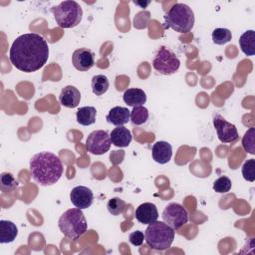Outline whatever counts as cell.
I'll return each instance as SVG.
<instances>
[{
  "label": "cell",
  "mask_w": 255,
  "mask_h": 255,
  "mask_svg": "<svg viewBox=\"0 0 255 255\" xmlns=\"http://www.w3.org/2000/svg\"><path fill=\"white\" fill-rule=\"evenodd\" d=\"M48 58V43L43 36L37 33H26L17 37L9 52L12 65L25 73L40 70L47 63Z\"/></svg>",
  "instance_id": "cell-1"
},
{
  "label": "cell",
  "mask_w": 255,
  "mask_h": 255,
  "mask_svg": "<svg viewBox=\"0 0 255 255\" xmlns=\"http://www.w3.org/2000/svg\"><path fill=\"white\" fill-rule=\"evenodd\" d=\"M32 178L41 186H51L63 174V163L58 155L50 151L34 154L29 162Z\"/></svg>",
  "instance_id": "cell-2"
},
{
  "label": "cell",
  "mask_w": 255,
  "mask_h": 255,
  "mask_svg": "<svg viewBox=\"0 0 255 255\" xmlns=\"http://www.w3.org/2000/svg\"><path fill=\"white\" fill-rule=\"evenodd\" d=\"M58 226L64 236L72 240L79 239L88 229L87 219L82 209L78 207L66 210L60 216Z\"/></svg>",
  "instance_id": "cell-3"
},
{
  "label": "cell",
  "mask_w": 255,
  "mask_h": 255,
  "mask_svg": "<svg viewBox=\"0 0 255 255\" xmlns=\"http://www.w3.org/2000/svg\"><path fill=\"white\" fill-rule=\"evenodd\" d=\"M174 230L163 221H154L145 229L144 240L147 245L158 251L168 249L174 239Z\"/></svg>",
  "instance_id": "cell-4"
},
{
  "label": "cell",
  "mask_w": 255,
  "mask_h": 255,
  "mask_svg": "<svg viewBox=\"0 0 255 255\" xmlns=\"http://www.w3.org/2000/svg\"><path fill=\"white\" fill-rule=\"evenodd\" d=\"M165 19V27L171 28L178 33L191 31L194 25V13L192 9L184 3H175L168 10Z\"/></svg>",
  "instance_id": "cell-5"
},
{
  "label": "cell",
  "mask_w": 255,
  "mask_h": 255,
  "mask_svg": "<svg viewBox=\"0 0 255 255\" xmlns=\"http://www.w3.org/2000/svg\"><path fill=\"white\" fill-rule=\"evenodd\" d=\"M55 21L59 27L68 29L80 24L83 18V10L76 1H63L51 9Z\"/></svg>",
  "instance_id": "cell-6"
},
{
  "label": "cell",
  "mask_w": 255,
  "mask_h": 255,
  "mask_svg": "<svg viewBox=\"0 0 255 255\" xmlns=\"http://www.w3.org/2000/svg\"><path fill=\"white\" fill-rule=\"evenodd\" d=\"M152 67L159 74L169 76L178 71L180 61L172 51L161 46L152 60Z\"/></svg>",
  "instance_id": "cell-7"
},
{
  "label": "cell",
  "mask_w": 255,
  "mask_h": 255,
  "mask_svg": "<svg viewBox=\"0 0 255 255\" xmlns=\"http://www.w3.org/2000/svg\"><path fill=\"white\" fill-rule=\"evenodd\" d=\"M162 221L169 225L173 230H177L188 221L187 210L177 202H170L165 206L161 214Z\"/></svg>",
  "instance_id": "cell-8"
},
{
  "label": "cell",
  "mask_w": 255,
  "mask_h": 255,
  "mask_svg": "<svg viewBox=\"0 0 255 255\" xmlns=\"http://www.w3.org/2000/svg\"><path fill=\"white\" fill-rule=\"evenodd\" d=\"M112 141L108 131L103 129H97L92 131L86 139L87 150L96 155H101L109 151Z\"/></svg>",
  "instance_id": "cell-9"
},
{
  "label": "cell",
  "mask_w": 255,
  "mask_h": 255,
  "mask_svg": "<svg viewBox=\"0 0 255 255\" xmlns=\"http://www.w3.org/2000/svg\"><path fill=\"white\" fill-rule=\"evenodd\" d=\"M213 126L215 128L218 139L223 143H232L239 138L236 127L227 122L222 116L216 114L213 117Z\"/></svg>",
  "instance_id": "cell-10"
},
{
  "label": "cell",
  "mask_w": 255,
  "mask_h": 255,
  "mask_svg": "<svg viewBox=\"0 0 255 255\" xmlns=\"http://www.w3.org/2000/svg\"><path fill=\"white\" fill-rule=\"evenodd\" d=\"M71 202L80 209H87L93 204L94 194L93 191L84 185H78L74 187L70 192Z\"/></svg>",
  "instance_id": "cell-11"
},
{
  "label": "cell",
  "mask_w": 255,
  "mask_h": 255,
  "mask_svg": "<svg viewBox=\"0 0 255 255\" xmlns=\"http://www.w3.org/2000/svg\"><path fill=\"white\" fill-rule=\"evenodd\" d=\"M72 63L78 71H88L95 64V55L88 48L77 49L72 55Z\"/></svg>",
  "instance_id": "cell-12"
},
{
  "label": "cell",
  "mask_w": 255,
  "mask_h": 255,
  "mask_svg": "<svg viewBox=\"0 0 255 255\" xmlns=\"http://www.w3.org/2000/svg\"><path fill=\"white\" fill-rule=\"evenodd\" d=\"M135 218L139 223L150 224L157 220L158 211L154 203L143 202L135 209Z\"/></svg>",
  "instance_id": "cell-13"
},
{
  "label": "cell",
  "mask_w": 255,
  "mask_h": 255,
  "mask_svg": "<svg viewBox=\"0 0 255 255\" xmlns=\"http://www.w3.org/2000/svg\"><path fill=\"white\" fill-rule=\"evenodd\" d=\"M152 158L159 164L167 163L172 156V146L164 140L156 141L151 148Z\"/></svg>",
  "instance_id": "cell-14"
},
{
  "label": "cell",
  "mask_w": 255,
  "mask_h": 255,
  "mask_svg": "<svg viewBox=\"0 0 255 255\" xmlns=\"http://www.w3.org/2000/svg\"><path fill=\"white\" fill-rule=\"evenodd\" d=\"M59 101L63 107L74 109L80 104L81 93L76 87L72 85L66 86L62 89L60 93Z\"/></svg>",
  "instance_id": "cell-15"
},
{
  "label": "cell",
  "mask_w": 255,
  "mask_h": 255,
  "mask_svg": "<svg viewBox=\"0 0 255 255\" xmlns=\"http://www.w3.org/2000/svg\"><path fill=\"white\" fill-rule=\"evenodd\" d=\"M106 120L109 124H112L116 127L124 126L130 121V111L125 107H114L110 110Z\"/></svg>",
  "instance_id": "cell-16"
},
{
  "label": "cell",
  "mask_w": 255,
  "mask_h": 255,
  "mask_svg": "<svg viewBox=\"0 0 255 255\" xmlns=\"http://www.w3.org/2000/svg\"><path fill=\"white\" fill-rule=\"evenodd\" d=\"M110 136H111L112 143L114 145L118 146V147L128 146L131 139H132V135H131L130 130L128 128L124 127V126L115 128L112 130Z\"/></svg>",
  "instance_id": "cell-17"
},
{
  "label": "cell",
  "mask_w": 255,
  "mask_h": 255,
  "mask_svg": "<svg viewBox=\"0 0 255 255\" xmlns=\"http://www.w3.org/2000/svg\"><path fill=\"white\" fill-rule=\"evenodd\" d=\"M124 102L130 107L143 106L146 102V95L143 90L138 88H130L125 91L123 95Z\"/></svg>",
  "instance_id": "cell-18"
},
{
  "label": "cell",
  "mask_w": 255,
  "mask_h": 255,
  "mask_svg": "<svg viewBox=\"0 0 255 255\" xmlns=\"http://www.w3.org/2000/svg\"><path fill=\"white\" fill-rule=\"evenodd\" d=\"M18 235V228L10 220H0V243H11Z\"/></svg>",
  "instance_id": "cell-19"
},
{
  "label": "cell",
  "mask_w": 255,
  "mask_h": 255,
  "mask_svg": "<svg viewBox=\"0 0 255 255\" xmlns=\"http://www.w3.org/2000/svg\"><path fill=\"white\" fill-rule=\"evenodd\" d=\"M239 46L246 56L255 54V32L254 30L245 31L239 38Z\"/></svg>",
  "instance_id": "cell-20"
},
{
  "label": "cell",
  "mask_w": 255,
  "mask_h": 255,
  "mask_svg": "<svg viewBox=\"0 0 255 255\" xmlns=\"http://www.w3.org/2000/svg\"><path fill=\"white\" fill-rule=\"evenodd\" d=\"M97 110L94 107H82L76 113L77 122L82 126H91L96 122Z\"/></svg>",
  "instance_id": "cell-21"
},
{
  "label": "cell",
  "mask_w": 255,
  "mask_h": 255,
  "mask_svg": "<svg viewBox=\"0 0 255 255\" xmlns=\"http://www.w3.org/2000/svg\"><path fill=\"white\" fill-rule=\"evenodd\" d=\"M91 86H92V91L96 96H102L108 91L110 87V82L107 76L100 74L92 78Z\"/></svg>",
  "instance_id": "cell-22"
},
{
  "label": "cell",
  "mask_w": 255,
  "mask_h": 255,
  "mask_svg": "<svg viewBox=\"0 0 255 255\" xmlns=\"http://www.w3.org/2000/svg\"><path fill=\"white\" fill-rule=\"evenodd\" d=\"M148 110L143 106L133 107L132 111H130V122L134 126H140L146 123L148 120Z\"/></svg>",
  "instance_id": "cell-23"
},
{
  "label": "cell",
  "mask_w": 255,
  "mask_h": 255,
  "mask_svg": "<svg viewBox=\"0 0 255 255\" xmlns=\"http://www.w3.org/2000/svg\"><path fill=\"white\" fill-rule=\"evenodd\" d=\"M212 41L216 45H224L228 43L231 38L232 34L229 29L226 28H216L212 32Z\"/></svg>",
  "instance_id": "cell-24"
},
{
  "label": "cell",
  "mask_w": 255,
  "mask_h": 255,
  "mask_svg": "<svg viewBox=\"0 0 255 255\" xmlns=\"http://www.w3.org/2000/svg\"><path fill=\"white\" fill-rule=\"evenodd\" d=\"M242 146L250 154H255V128H250L242 137Z\"/></svg>",
  "instance_id": "cell-25"
},
{
  "label": "cell",
  "mask_w": 255,
  "mask_h": 255,
  "mask_svg": "<svg viewBox=\"0 0 255 255\" xmlns=\"http://www.w3.org/2000/svg\"><path fill=\"white\" fill-rule=\"evenodd\" d=\"M18 186V181L9 172H3L0 176V188L3 192L12 191Z\"/></svg>",
  "instance_id": "cell-26"
},
{
  "label": "cell",
  "mask_w": 255,
  "mask_h": 255,
  "mask_svg": "<svg viewBox=\"0 0 255 255\" xmlns=\"http://www.w3.org/2000/svg\"><path fill=\"white\" fill-rule=\"evenodd\" d=\"M126 207H127L126 201L121 199L120 197H114V198L110 199L107 203V208H108L109 212L114 216L122 214Z\"/></svg>",
  "instance_id": "cell-27"
},
{
  "label": "cell",
  "mask_w": 255,
  "mask_h": 255,
  "mask_svg": "<svg viewBox=\"0 0 255 255\" xmlns=\"http://www.w3.org/2000/svg\"><path fill=\"white\" fill-rule=\"evenodd\" d=\"M243 178L247 181L253 182L255 180V159H247L241 168Z\"/></svg>",
  "instance_id": "cell-28"
},
{
  "label": "cell",
  "mask_w": 255,
  "mask_h": 255,
  "mask_svg": "<svg viewBox=\"0 0 255 255\" xmlns=\"http://www.w3.org/2000/svg\"><path fill=\"white\" fill-rule=\"evenodd\" d=\"M232 186V182L231 180L225 176L222 175L220 177H218L214 182H213V189L215 192L217 193H226L231 189Z\"/></svg>",
  "instance_id": "cell-29"
},
{
  "label": "cell",
  "mask_w": 255,
  "mask_h": 255,
  "mask_svg": "<svg viewBox=\"0 0 255 255\" xmlns=\"http://www.w3.org/2000/svg\"><path fill=\"white\" fill-rule=\"evenodd\" d=\"M128 240L129 242L133 245V246H140L142 243H143V240H144V234L139 231V230H136V231H133L129 234L128 236Z\"/></svg>",
  "instance_id": "cell-30"
}]
</instances>
